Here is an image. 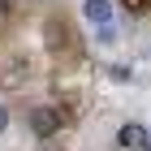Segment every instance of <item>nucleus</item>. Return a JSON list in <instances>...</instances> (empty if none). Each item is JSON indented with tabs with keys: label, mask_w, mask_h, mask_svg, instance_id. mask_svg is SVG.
<instances>
[{
	"label": "nucleus",
	"mask_w": 151,
	"mask_h": 151,
	"mask_svg": "<svg viewBox=\"0 0 151 151\" xmlns=\"http://www.w3.org/2000/svg\"><path fill=\"white\" fill-rule=\"evenodd\" d=\"M95 35H99V43H116V26H99Z\"/></svg>",
	"instance_id": "20e7f679"
},
{
	"label": "nucleus",
	"mask_w": 151,
	"mask_h": 151,
	"mask_svg": "<svg viewBox=\"0 0 151 151\" xmlns=\"http://www.w3.org/2000/svg\"><path fill=\"white\" fill-rule=\"evenodd\" d=\"M147 138H151V134L138 125V121H125V125L116 129V142H121L125 151H142V147H147Z\"/></svg>",
	"instance_id": "7ed1b4c3"
},
{
	"label": "nucleus",
	"mask_w": 151,
	"mask_h": 151,
	"mask_svg": "<svg viewBox=\"0 0 151 151\" xmlns=\"http://www.w3.org/2000/svg\"><path fill=\"white\" fill-rule=\"evenodd\" d=\"M4 17H9V0H0V22H4Z\"/></svg>",
	"instance_id": "423d86ee"
},
{
	"label": "nucleus",
	"mask_w": 151,
	"mask_h": 151,
	"mask_svg": "<svg viewBox=\"0 0 151 151\" xmlns=\"http://www.w3.org/2000/svg\"><path fill=\"white\" fill-rule=\"evenodd\" d=\"M142 151H151V138H147V147H142Z\"/></svg>",
	"instance_id": "0eeeda50"
},
{
	"label": "nucleus",
	"mask_w": 151,
	"mask_h": 151,
	"mask_svg": "<svg viewBox=\"0 0 151 151\" xmlns=\"http://www.w3.org/2000/svg\"><path fill=\"white\" fill-rule=\"evenodd\" d=\"M60 125H65V112H60L56 104L30 108V129H35V138H52V134H60Z\"/></svg>",
	"instance_id": "f257e3e1"
},
{
	"label": "nucleus",
	"mask_w": 151,
	"mask_h": 151,
	"mask_svg": "<svg viewBox=\"0 0 151 151\" xmlns=\"http://www.w3.org/2000/svg\"><path fill=\"white\" fill-rule=\"evenodd\" d=\"M112 0H82V17H86V22L95 26V30H99V26H112Z\"/></svg>",
	"instance_id": "f03ea898"
},
{
	"label": "nucleus",
	"mask_w": 151,
	"mask_h": 151,
	"mask_svg": "<svg viewBox=\"0 0 151 151\" xmlns=\"http://www.w3.org/2000/svg\"><path fill=\"white\" fill-rule=\"evenodd\" d=\"M4 129H9V108L0 104V134H4Z\"/></svg>",
	"instance_id": "39448f33"
}]
</instances>
